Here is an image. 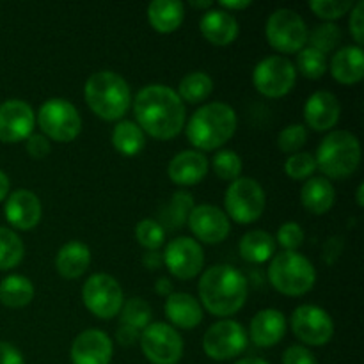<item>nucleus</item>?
Here are the masks:
<instances>
[{"instance_id":"obj_24","label":"nucleus","mask_w":364,"mask_h":364,"mask_svg":"<svg viewBox=\"0 0 364 364\" xmlns=\"http://www.w3.org/2000/svg\"><path fill=\"white\" fill-rule=\"evenodd\" d=\"M331 75L343 85L359 84L364 77V52L361 46H343L333 55Z\"/></svg>"},{"instance_id":"obj_47","label":"nucleus","mask_w":364,"mask_h":364,"mask_svg":"<svg viewBox=\"0 0 364 364\" xmlns=\"http://www.w3.org/2000/svg\"><path fill=\"white\" fill-rule=\"evenodd\" d=\"M341 252H343V238L331 237L329 240L323 244V249H322L323 262H326L327 265H333V263H336V259L340 258Z\"/></svg>"},{"instance_id":"obj_22","label":"nucleus","mask_w":364,"mask_h":364,"mask_svg":"<svg viewBox=\"0 0 364 364\" xmlns=\"http://www.w3.org/2000/svg\"><path fill=\"white\" fill-rule=\"evenodd\" d=\"M199 28L206 41L215 46L231 45L238 36L237 18L224 9L206 11L199 21Z\"/></svg>"},{"instance_id":"obj_35","label":"nucleus","mask_w":364,"mask_h":364,"mask_svg":"<svg viewBox=\"0 0 364 364\" xmlns=\"http://www.w3.org/2000/svg\"><path fill=\"white\" fill-rule=\"evenodd\" d=\"M121 323L132 327L135 331H144L146 327L151 323V306L141 297L128 299L127 302H123V308H121Z\"/></svg>"},{"instance_id":"obj_2","label":"nucleus","mask_w":364,"mask_h":364,"mask_svg":"<svg viewBox=\"0 0 364 364\" xmlns=\"http://www.w3.org/2000/svg\"><path fill=\"white\" fill-rule=\"evenodd\" d=\"M199 299L213 316H231L247 299L249 284L244 274L231 265H213L199 279Z\"/></svg>"},{"instance_id":"obj_15","label":"nucleus","mask_w":364,"mask_h":364,"mask_svg":"<svg viewBox=\"0 0 364 364\" xmlns=\"http://www.w3.org/2000/svg\"><path fill=\"white\" fill-rule=\"evenodd\" d=\"M164 265L167 267L174 277L181 281H188L198 276L205 265V252L203 247L188 237L174 238L166 245L162 255Z\"/></svg>"},{"instance_id":"obj_31","label":"nucleus","mask_w":364,"mask_h":364,"mask_svg":"<svg viewBox=\"0 0 364 364\" xmlns=\"http://www.w3.org/2000/svg\"><path fill=\"white\" fill-rule=\"evenodd\" d=\"M112 144L121 155L135 156L146 146V135L134 121H119L112 130Z\"/></svg>"},{"instance_id":"obj_12","label":"nucleus","mask_w":364,"mask_h":364,"mask_svg":"<svg viewBox=\"0 0 364 364\" xmlns=\"http://www.w3.org/2000/svg\"><path fill=\"white\" fill-rule=\"evenodd\" d=\"M139 341L142 354L153 364H178L183 355V340L169 323H149L141 333Z\"/></svg>"},{"instance_id":"obj_7","label":"nucleus","mask_w":364,"mask_h":364,"mask_svg":"<svg viewBox=\"0 0 364 364\" xmlns=\"http://www.w3.org/2000/svg\"><path fill=\"white\" fill-rule=\"evenodd\" d=\"M38 124L46 139L71 142L80 135L82 117L77 107L64 98H50L39 107Z\"/></svg>"},{"instance_id":"obj_6","label":"nucleus","mask_w":364,"mask_h":364,"mask_svg":"<svg viewBox=\"0 0 364 364\" xmlns=\"http://www.w3.org/2000/svg\"><path fill=\"white\" fill-rule=\"evenodd\" d=\"M269 281L274 290L288 297L308 294L316 281V270L306 256L297 251H283L274 255L269 267Z\"/></svg>"},{"instance_id":"obj_11","label":"nucleus","mask_w":364,"mask_h":364,"mask_svg":"<svg viewBox=\"0 0 364 364\" xmlns=\"http://www.w3.org/2000/svg\"><path fill=\"white\" fill-rule=\"evenodd\" d=\"M82 301L98 318H114L123 308V288L109 274H95L82 288Z\"/></svg>"},{"instance_id":"obj_32","label":"nucleus","mask_w":364,"mask_h":364,"mask_svg":"<svg viewBox=\"0 0 364 364\" xmlns=\"http://www.w3.org/2000/svg\"><path fill=\"white\" fill-rule=\"evenodd\" d=\"M194 198L188 192L178 191L174 192L171 203L166 206L162 213H160V220L156 223L164 228V231H174L187 224L188 215L194 210Z\"/></svg>"},{"instance_id":"obj_10","label":"nucleus","mask_w":364,"mask_h":364,"mask_svg":"<svg viewBox=\"0 0 364 364\" xmlns=\"http://www.w3.org/2000/svg\"><path fill=\"white\" fill-rule=\"evenodd\" d=\"M297 70L287 57L269 55L256 64L252 71V84L259 95L267 98H281L294 89Z\"/></svg>"},{"instance_id":"obj_20","label":"nucleus","mask_w":364,"mask_h":364,"mask_svg":"<svg viewBox=\"0 0 364 364\" xmlns=\"http://www.w3.org/2000/svg\"><path fill=\"white\" fill-rule=\"evenodd\" d=\"M340 100L329 91H316L304 105V119L309 128L316 132H327L340 121Z\"/></svg>"},{"instance_id":"obj_46","label":"nucleus","mask_w":364,"mask_h":364,"mask_svg":"<svg viewBox=\"0 0 364 364\" xmlns=\"http://www.w3.org/2000/svg\"><path fill=\"white\" fill-rule=\"evenodd\" d=\"M50 149H52V146H50V141L45 135L32 134L27 139V153L32 159H45L50 153Z\"/></svg>"},{"instance_id":"obj_51","label":"nucleus","mask_w":364,"mask_h":364,"mask_svg":"<svg viewBox=\"0 0 364 364\" xmlns=\"http://www.w3.org/2000/svg\"><path fill=\"white\" fill-rule=\"evenodd\" d=\"M251 6V0H237V2H231V0H220L219 7L224 11H242V9H247Z\"/></svg>"},{"instance_id":"obj_8","label":"nucleus","mask_w":364,"mask_h":364,"mask_svg":"<svg viewBox=\"0 0 364 364\" xmlns=\"http://www.w3.org/2000/svg\"><path fill=\"white\" fill-rule=\"evenodd\" d=\"M265 205V191L258 181L252 178H237L226 191L224 213L238 224H251L263 215Z\"/></svg>"},{"instance_id":"obj_39","label":"nucleus","mask_w":364,"mask_h":364,"mask_svg":"<svg viewBox=\"0 0 364 364\" xmlns=\"http://www.w3.org/2000/svg\"><path fill=\"white\" fill-rule=\"evenodd\" d=\"M212 166L220 180L235 181L237 178H240L242 159L238 156V153L231 151V149H223V151L215 153V156L212 160Z\"/></svg>"},{"instance_id":"obj_42","label":"nucleus","mask_w":364,"mask_h":364,"mask_svg":"<svg viewBox=\"0 0 364 364\" xmlns=\"http://www.w3.org/2000/svg\"><path fill=\"white\" fill-rule=\"evenodd\" d=\"M284 171L291 180H306L316 171L315 156L309 153H294L291 156H288Z\"/></svg>"},{"instance_id":"obj_14","label":"nucleus","mask_w":364,"mask_h":364,"mask_svg":"<svg viewBox=\"0 0 364 364\" xmlns=\"http://www.w3.org/2000/svg\"><path fill=\"white\" fill-rule=\"evenodd\" d=\"M291 331L299 341L309 347L329 343L334 334V322L326 309L313 304H302L291 315Z\"/></svg>"},{"instance_id":"obj_1","label":"nucleus","mask_w":364,"mask_h":364,"mask_svg":"<svg viewBox=\"0 0 364 364\" xmlns=\"http://www.w3.org/2000/svg\"><path fill=\"white\" fill-rule=\"evenodd\" d=\"M134 114L142 132L160 141H169L183 130L187 112L174 89L151 84L142 87L135 96Z\"/></svg>"},{"instance_id":"obj_26","label":"nucleus","mask_w":364,"mask_h":364,"mask_svg":"<svg viewBox=\"0 0 364 364\" xmlns=\"http://www.w3.org/2000/svg\"><path fill=\"white\" fill-rule=\"evenodd\" d=\"M91 265V249L84 242L71 240L59 249L55 256L57 272L64 279H77L84 276Z\"/></svg>"},{"instance_id":"obj_5","label":"nucleus","mask_w":364,"mask_h":364,"mask_svg":"<svg viewBox=\"0 0 364 364\" xmlns=\"http://www.w3.org/2000/svg\"><path fill=\"white\" fill-rule=\"evenodd\" d=\"M315 162L327 178H336V180L348 178L358 171L361 164L359 139L347 130L331 132L318 144Z\"/></svg>"},{"instance_id":"obj_17","label":"nucleus","mask_w":364,"mask_h":364,"mask_svg":"<svg viewBox=\"0 0 364 364\" xmlns=\"http://www.w3.org/2000/svg\"><path fill=\"white\" fill-rule=\"evenodd\" d=\"M187 224L194 237L208 245H217L226 240L231 230L226 213L213 205L194 206Z\"/></svg>"},{"instance_id":"obj_9","label":"nucleus","mask_w":364,"mask_h":364,"mask_svg":"<svg viewBox=\"0 0 364 364\" xmlns=\"http://www.w3.org/2000/svg\"><path fill=\"white\" fill-rule=\"evenodd\" d=\"M267 39L281 53L301 52L308 43V27L301 14L294 9H277L267 20Z\"/></svg>"},{"instance_id":"obj_37","label":"nucleus","mask_w":364,"mask_h":364,"mask_svg":"<svg viewBox=\"0 0 364 364\" xmlns=\"http://www.w3.org/2000/svg\"><path fill=\"white\" fill-rule=\"evenodd\" d=\"M309 43H311V48L318 50L322 52L323 55L329 52H333L341 41V28L334 23H322V25H316L313 28L311 34H308Z\"/></svg>"},{"instance_id":"obj_53","label":"nucleus","mask_w":364,"mask_h":364,"mask_svg":"<svg viewBox=\"0 0 364 364\" xmlns=\"http://www.w3.org/2000/svg\"><path fill=\"white\" fill-rule=\"evenodd\" d=\"M9 178H7V174L4 173V171H0V203L6 201L7 199V194H9Z\"/></svg>"},{"instance_id":"obj_30","label":"nucleus","mask_w":364,"mask_h":364,"mask_svg":"<svg viewBox=\"0 0 364 364\" xmlns=\"http://www.w3.org/2000/svg\"><path fill=\"white\" fill-rule=\"evenodd\" d=\"M34 299V284L25 276H7L0 283V302L7 308H23Z\"/></svg>"},{"instance_id":"obj_45","label":"nucleus","mask_w":364,"mask_h":364,"mask_svg":"<svg viewBox=\"0 0 364 364\" xmlns=\"http://www.w3.org/2000/svg\"><path fill=\"white\" fill-rule=\"evenodd\" d=\"M283 364H318L311 350L302 345H291L284 350Z\"/></svg>"},{"instance_id":"obj_19","label":"nucleus","mask_w":364,"mask_h":364,"mask_svg":"<svg viewBox=\"0 0 364 364\" xmlns=\"http://www.w3.org/2000/svg\"><path fill=\"white\" fill-rule=\"evenodd\" d=\"M112 341L103 331L87 329L75 338L71 345L73 364H109L112 359Z\"/></svg>"},{"instance_id":"obj_44","label":"nucleus","mask_w":364,"mask_h":364,"mask_svg":"<svg viewBox=\"0 0 364 364\" xmlns=\"http://www.w3.org/2000/svg\"><path fill=\"white\" fill-rule=\"evenodd\" d=\"M348 27H350V34L358 46L364 43V2L355 4L350 9V20H348Z\"/></svg>"},{"instance_id":"obj_18","label":"nucleus","mask_w":364,"mask_h":364,"mask_svg":"<svg viewBox=\"0 0 364 364\" xmlns=\"http://www.w3.org/2000/svg\"><path fill=\"white\" fill-rule=\"evenodd\" d=\"M4 213H6L7 223L13 228L21 231H31L41 220V201L32 191H14L9 194L4 205Z\"/></svg>"},{"instance_id":"obj_28","label":"nucleus","mask_w":364,"mask_h":364,"mask_svg":"<svg viewBox=\"0 0 364 364\" xmlns=\"http://www.w3.org/2000/svg\"><path fill=\"white\" fill-rule=\"evenodd\" d=\"M185 6L178 0H155L148 6V20L160 34H171L183 23Z\"/></svg>"},{"instance_id":"obj_16","label":"nucleus","mask_w":364,"mask_h":364,"mask_svg":"<svg viewBox=\"0 0 364 364\" xmlns=\"http://www.w3.org/2000/svg\"><path fill=\"white\" fill-rule=\"evenodd\" d=\"M36 114L23 100H7L0 103V142L14 144L32 135Z\"/></svg>"},{"instance_id":"obj_25","label":"nucleus","mask_w":364,"mask_h":364,"mask_svg":"<svg viewBox=\"0 0 364 364\" xmlns=\"http://www.w3.org/2000/svg\"><path fill=\"white\" fill-rule=\"evenodd\" d=\"M164 309H166L169 322L174 327H180V329H194V327H198L203 322V308L198 302V299H194L188 294H183V291L171 294L167 297Z\"/></svg>"},{"instance_id":"obj_27","label":"nucleus","mask_w":364,"mask_h":364,"mask_svg":"<svg viewBox=\"0 0 364 364\" xmlns=\"http://www.w3.org/2000/svg\"><path fill=\"white\" fill-rule=\"evenodd\" d=\"M301 201L308 212L315 213V215H323L333 208L334 201H336V191L327 178H311L302 187Z\"/></svg>"},{"instance_id":"obj_43","label":"nucleus","mask_w":364,"mask_h":364,"mask_svg":"<svg viewBox=\"0 0 364 364\" xmlns=\"http://www.w3.org/2000/svg\"><path fill=\"white\" fill-rule=\"evenodd\" d=\"M304 242V231L301 224L297 223H284L277 231L276 244H279L284 251H297Z\"/></svg>"},{"instance_id":"obj_56","label":"nucleus","mask_w":364,"mask_h":364,"mask_svg":"<svg viewBox=\"0 0 364 364\" xmlns=\"http://www.w3.org/2000/svg\"><path fill=\"white\" fill-rule=\"evenodd\" d=\"M363 191H364V183H361L358 187V196H355V198H358V205L359 206H364V199H363Z\"/></svg>"},{"instance_id":"obj_33","label":"nucleus","mask_w":364,"mask_h":364,"mask_svg":"<svg viewBox=\"0 0 364 364\" xmlns=\"http://www.w3.org/2000/svg\"><path fill=\"white\" fill-rule=\"evenodd\" d=\"M213 91V80L203 71H192V73L185 75L181 78L180 85H178V96L181 102L187 103H201L212 95Z\"/></svg>"},{"instance_id":"obj_55","label":"nucleus","mask_w":364,"mask_h":364,"mask_svg":"<svg viewBox=\"0 0 364 364\" xmlns=\"http://www.w3.org/2000/svg\"><path fill=\"white\" fill-rule=\"evenodd\" d=\"M235 364H269V363H267L265 359H259V358H244Z\"/></svg>"},{"instance_id":"obj_49","label":"nucleus","mask_w":364,"mask_h":364,"mask_svg":"<svg viewBox=\"0 0 364 364\" xmlns=\"http://www.w3.org/2000/svg\"><path fill=\"white\" fill-rule=\"evenodd\" d=\"M116 336H117V341H119L121 345H124V347H132L135 341H139V338H141V333H139V331H135V329H132V327L124 326V323H119Z\"/></svg>"},{"instance_id":"obj_48","label":"nucleus","mask_w":364,"mask_h":364,"mask_svg":"<svg viewBox=\"0 0 364 364\" xmlns=\"http://www.w3.org/2000/svg\"><path fill=\"white\" fill-rule=\"evenodd\" d=\"M0 364H25V359L14 345L0 341Z\"/></svg>"},{"instance_id":"obj_13","label":"nucleus","mask_w":364,"mask_h":364,"mask_svg":"<svg viewBox=\"0 0 364 364\" xmlns=\"http://www.w3.org/2000/svg\"><path fill=\"white\" fill-rule=\"evenodd\" d=\"M247 348V333L235 320L213 323L203 336V350L213 361H230Z\"/></svg>"},{"instance_id":"obj_23","label":"nucleus","mask_w":364,"mask_h":364,"mask_svg":"<svg viewBox=\"0 0 364 364\" xmlns=\"http://www.w3.org/2000/svg\"><path fill=\"white\" fill-rule=\"evenodd\" d=\"M287 333V318L279 309H262L251 320V340L263 348L274 347Z\"/></svg>"},{"instance_id":"obj_54","label":"nucleus","mask_w":364,"mask_h":364,"mask_svg":"<svg viewBox=\"0 0 364 364\" xmlns=\"http://www.w3.org/2000/svg\"><path fill=\"white\" fill-rule=\"evenodd\" d=\"M191 6L198 7V9H210V7L213 6V2L212 0H201V2H198V0H192Z\"/></svg>"},{"instance_id":"obj_4","label":"nucleus","mask_w":364,"mask_h":364,"mask_svg":"<svg viewBox=\"0 0 364 364\" xmlns=\"http://www.w3.org/2000/svg\"><path fill=\"white\" fill-rule=\"evenodd\" d=\"M89 109L103 121H117L128 112L132 91L128 82L114 71H96L87 78L84 87Z\"/></svg>"},{"instance_id":"obj_36","label":"nucleus","mask_w":364,"mask_h":364,"mask_svg":"<svg viewBox=\"0 0 364 364\" xmlns=\"http://www.w3.org/2000/svg\"><path fill=\"white\" fill-rule=\"evenodd\" d=\"M295 70L301 71L302 77L311 78H322L327 71V59L322 52L311 48V46H304L297 55V68Z\"/></svg>"},{"instance_id":"obj_52","label":"nucleus","mask_w":364,"mask_h":364,"mask_svg":"<svg viewBox=\"0 0 364 364\" xmlns=\"http://www.w3.org/2000/svg\"><path fill=\"white\" fill-rule=\"evenodd\" d=\"M155 291L159 295H162V297H169L173 294V283L169 279H166V277H160L155 284Z\"/></svg>"},{"instance_id":"obj_34","label":"nucleus","mask_w":364,"mask_h":364,"mask_svg":"<svg viewBox=\"0 0 364 364\" xmlns=\"http://www.w3.org/2000/svg\"><path fill=\"white\" fill-rule=\"evenodd\" d=\"M25 247L21 238L9 228L0 226V270H11L23 259Z\"/></svg>"},{"instance_id":"obj_41","label":"nucleus","mask_w":364,"mask_h":364,"mask_svg":"<svg viewBox=\"0 0 364 364\" xmlns=\"http://www.w3.org/2000/svg\"><path fill=\"white\" fill-rule=\"evenodd\" d=\"M309 7L316 16L323 18L331 23L333 20L347 14L354 7V2L352 0H313L309 2Z\"/></svg>"},{"instance_id":"obj_40","label":"nucleus","mask_w":364,"mask_h":364,"mask_svg":"<svg viewBox=\"0 0 364 364\" xmlns=\"http://www.w3.org/2000/svg\"><path fill=\"white\" fill-rule=\"evenodd\" d=\"M308 141V130L304 124H288L277 135V148L284 153H297Z\"/></svg>"},{"instance_id":"obj_21","label":"nucleus","mask_w":364,"mask_h":364,"mask_svg":"<svg viewBox=\"0 0 364 364\" xmlns=\"http://www.w3.org/2000/svg\"><path fill=\"white\" fill-rule=\"evenodd\" d=\"M208 173V160L201 151L185 149L173 156L167 167V174L171 180L181 187H192L199 183Z\"/></svg>"},{"instance_id":"obj_38","label":"nucleus","mask_w":364,"mask_h":364,"mask_svg":"<svg viewBox=\"0 0 364 364\" xmlns=\"http://www.w3.org/2000/svg\"><path fill=\"white\" fill-rule=\"evenodd\" d=\"M135 238L148 251H159L166 240V231L155 219H142L135 226Z\"/></svg>"},{"instance_id":"obj_29","label":"nucleus","mask_w":364,"mask_h":364,"mask_svg":"<svg viewBox=\"0 0 364 364\" xmlns=\"http://www.w3.org/2000/svg\"><path fill=\"white\" fill-rule=\"evenodd\" d=\"M276 245V238L272 235L262 230H252L240 238L238 251L245 262L259 265V263H265L274 258Z\"/></svg>"},{"instance_id":"obj_3","label":"nucleus","mask_w":364,"mask_h":364,"mask_svg":"<svg viewBox=\"0 0 364 364\" xmlns=\"http://www.w3.org/2000/svg\"><path fill=\"white\" fill-rule=\"evenodd\" d=\"M237 123V114L231 105L223 102L206 103L188 119L187 139L201 151H213L233 137Z\"/></svg>"},{"instance_id":"obj_50","label":"nucleus","mask_w":364,"mask_h":364,"mask_svg":"<svg viewBox=\"0 0 364 364\" xmlns=\"http://www.w3.org/2000/svg\"><path fill=\"white\" fill-rule=\"evenodd\" d=\"M142 263H144L146 269L156 270L164 265L162 255L159 251H148L144 256H142Z\"/></svg>"}]
</instances>
